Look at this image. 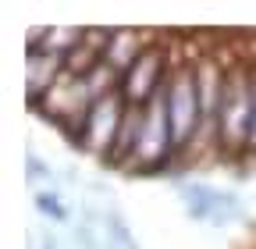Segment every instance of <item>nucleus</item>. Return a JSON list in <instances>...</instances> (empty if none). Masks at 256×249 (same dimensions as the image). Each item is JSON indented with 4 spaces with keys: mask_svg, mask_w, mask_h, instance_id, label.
<instances>
[{
    "mask_svg": "<svg viewBox=\"0 0 256 249\" xmlns=\"http://www.w3.org/2000/svg\"><path fill=\"white\" fill-rule=\"evenodd\" d=\"M252 72L256 68H232L224 82L220 104L214 114V139L228 153L249 150V128H252Z\"/></svg>",
    "mask_w": 256,
    "mask_h": 249,
    "instance_id": "1",
    "label": "nucleus"
},
{
    "mask_svg": "<svg viewBox=\"0 0 256 249\" xmlns=\"http://www.w3.org/2000/svg\"><path fill=\"white\" fill-rule=\"evenodd\" d=\"M164 100H168L171 128H174V146L185 150L192 142V136L200 132V121H206L203 118V100H200V86H196V68L192 64L171 68V75L164 82Z\"/></svg>",
    "mask_w": 256,
    "mask_h": 249,
    "instance_id": "2",
    "label": "nucleus"
},
{
    "mask_svg": "<svg viewBox=\"0 0 256 249\" xmlns=\"http://www.w3.org/2000/svg\"><path fill=\"white\" fill-rule=\"evenodd\" d=\"M178 153L174 146V128H171V114H168V100H164V89L156 92L146 107V124H142V139L136 150V160L132 168L139 171H160L171 157Z\"/></svg>",
    "mask_w": 256,
    "mask_h": 249,
    "instance_id": "3",
    "label": "nucleus"
},
{
    "mask_svg": "<svg viewBox=\"0 0 256 249\" xmlns=\"http://www.w3.org/2000/svg\"><path fill=\"white\" fill-rule=\"evenodd\" d=\"M124 114H128V104H124V96L118 89L107 92V96H100L89 107V114H86L78 142L89 153H100L104 160H110V153L118 146V136H121V124H124Z\"/></svg>",
    "mask_w": 256,
    "mask_h": 249,
    "instance_id": "4",
    "label": "nucleus"
},
{
    "mask_svg": "<svg viewBox=\"0 0 256 249\" xmlns=\"http://www.w3.org/2000/svg\"><path fill=\"white\" fill-rule=\"evenodd\" d=\"M171 68H168V57H164V46H146L136 64L128 68L118 82V92L124 96L128 107H150V100L164 89Z\"/></svg>",
    "mask_w": 256,
    "mask_h": 249,
    "instance_id": "5",
    "label": "nucleus"
},
{
    "mask_svg": "<svg viewBox=\"0 0 256 249\" xmlns=\"http://www.w3.org/2000/svg\"><path fill=\"white\" fill-rule=\"evenodd\" d=\"M178 200L192 221H206V224H228L238 214V200L232 192H220L206 182H185L178 185Z\"/></svg>",
    "mask_w": 256,
    "mask_h": 249,
    "instance_id": "6",
    "label": "nucleus"
},
{
    "mask_svg": "<svg viewBox=\"0 0 256 249\" xmlns=\"http://www.w3.org/2000/svg\"><path fill=\"white\" fill-rule=\"evenodd\" d=\"M142 50H146V46H139V32H132V28H110L107 50H104V64L114 68L118 75H124L128 68L136 64V57H139Z\"/></svg>",
    "mask_w": 256,
    "mask_h": 249,
    "instance_id": "7",
    "label": "nucleus"
},
{
    "mask_svg": "<svg viewBox=\"0 0 256 249\" xmlns=\"http://www.w3.org/2000/svg\"><path fill=\"white\" fill-rule=\"evenodd\" d=\"M36 206H40L43 214H50L54 221H64V217H68V214H64V206L57 203V196H54V192H36Z\"/></svg>",
    "mask_w": 256,
    "mask_h": 249,
    "instance_id": "8",
    "label": "nucleus"
},
{
    "mask_svg": "<svg viewBox=\"0 0 256 249\" xmlns=\"http://www.w3.org/2000/svg\"><path fill=\"white\" fill-rule=\"evenodd\" d=\"M107 228H110V235L121 242V249H136V238L128 235V228L121 224V217H114V214H110V217H107Z\"/></svg>",
    "mask_w": 256,
    "mask_h": 249,
    "instance_id": "9",
    "label": "nucleus"
},
{
    "mask_svg": "<svg viewBox=\"0 0 256 249\" xmlns=\"http://www.w3.org/2000/svg\"><path fill=\"white\" fill-rule=\"evenodd\" d=\"M249 153H256V72H252V128H249Z\"/></svg>",
    "mask_w": 256,
    "mask_h": 249,
    "instance_id": "10",
    "label": "nucleus"
},
{
    "mask_svg": "<svg viewBox=\"0 0 256 249\" xmlns=\"http://www.w3.org/2000/svg\"><path fill=\"white\" fill-rule=\"evenodd\" d=\"M46 249H50V246H46Z\"/></svg>",
    "mask_w": 256,
    "mask_h": 249,
    "instance_id": "11",
    "label": "nucleus"
}]
</instances>
